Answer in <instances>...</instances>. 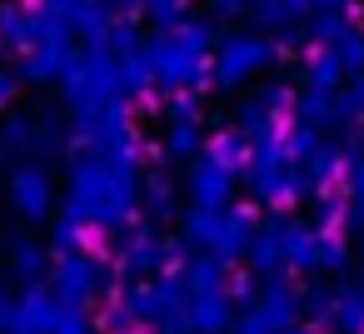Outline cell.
Here are the masks:
<instances>
[{
	"label": "cell",
	"instance_id": "cell-25",
	"mask_svg": "<svg viewBox=\"0 0 364 334\" xmlns=\"http://www.w3.org/2000/svg\"><path fill=\"white\" fill-rule=\"evenodd\" d=\"M145 200H150V210H155V215H170V205H175V200H170V180H165V175H155Z\"/></svg>",
	"mask_w": 364,
	"mask_h": 334
},
{
	"label": "cell",
	"instance_id": "cell-15",
	"mask_svg": "<svg viewBox=\"0 0 364 334\" xmlns=\"http://www.w3.org/2000/svg\"><path fill=\"white\" fill-rule=\"evenodd\" d=\"M329 50H334V60H339L344 80H349V75H364V26H349Z\"/></svg>",
	"mask_w": 364,
	"mask_h": 334
},
{
	"label": "cell",
	"instance_id": "cell-2",
	"mask_svg": "<svg viewBox=\"0 0 364 334\" xmlns=\"http://www.w3.org/2000/svg\"><path fill=\"white\" fill-rule=\"evenodd\" d=\"M269 65V36L259 31H220L215 55H210V85L240 90Z\"/></svg>",
	"mask_w": 364,
	"mask_h": 334
},
{
	"label": "cell",
	"instance_id": "cell-9",
	"mask_svg": "<svg viewBox=\"0 0 364 334\" xmlns=\"http://www.w3.org/2000/svg\"><path fill=\"white\" fill-rule=\"evenodd\" d=\"M190 190H195V205H200V210L225 205V195H230V170H220L215 160H200V165L190 170Z\"/></svg>",
	"mask_w": 364,
	"mask_h": 334
},
{
	"label": "cell",
	"instance_id": "cell-6",
	"mask_svg": "<svg viewBox=\"0 0 364 334\" xmlns=\"http://www.w3.org/2000/svg\"><path fill=\"white\" fill-rule=\"evenodd\" d=\"M65 26H70L75 41H85V50H105V36H110V26H115V11L105 6V0H80L75 16H70Z\"/></svg>",
	"mask_w": 364,
	"mask_h": 334
},
{
	"label": "cell",
	"instance_id": "cell-22",
	"mask_svg": "<svg viewBox=\"0 0 364 334\" xmlns=\"http://www.w3.org/2000/svg\"><path fill=\"white\" fill-rule=\"evenodd\" d=\"M334 170H339V155H334V145H314V150H309V175H314V180H329Z\"/></svg>",
	"mask_w": 364,
	"mask_h": 334
},
{
	"label": "cell",
	"instance_id": "cell-4",
	"mask_svg": "<svg viewBox=\"0 0 364 334\" xmlns=\"http://www.w3.org/2000/svg\"><path fill=\"white\" fill-rule=\"evenodd\" d=\"M75 135L90 140V145H110L120 135H130V105L115 95V100H100V105H80L75 110Z\"/></svg>",
	"mask_w": 364,
	"mask_h": 334
},
{
	"label": "cell",
	"instance_id": "cell-5",
	"mask_svg": "<svg viewBox=\"0 0 364 334\" xmlns=\"http://www.w3.org/2000/svg\"><path fill=\"white\" fill-rule=\"evenodd\" d=\"M50 200H55V190H50V175H46L41 165H21V170L11 175V205H16L26 220H46V215H50Z\"/></svg>",
	"mask_w": 364,
	"mask_h": 334
},
{
	"label": "cell",
	"instance_id": "cell-17",
	"mask_svg": "<svg viewBox=\"0 0 364 334\" xmlns=\"http://www.w3.org/2000/svg\"><path fill=\"white\" fill-rule=\"evenodd\" d=\"M0 41H6V50H26V45H31L26 6H11V0H0Z\"/></svg>",
	"mask_w": 364,
	"mask_h": 334
},
{
	"label": "cell",
	"instance_id": "cell-11",
	"mask_svg": "<svg viewBox=\"0 0 364 334\" xmlns=\"http://www.w3.org/2000/svg\"><path fill=\"white\" fill-rule=\"evenodd\" d=\"M304 85H314V90H339L344 85V70H339V60H334L329 45H309V55H304Z\"/></svg>",
	"mask_w": 364,
	"mask_h": 334
},
{
	"label": "cell",
	"instance_id": "cell-3",
	"mask_svg": "<svg viewBox=\"0 0 364 334\" xmlns=\"http://www.w3.org/2000/svg\"><path fill=\"white\" fill-rule=\"evenodd\" d=\"M60 95L65 105H100V100H115V55L110 50H85V55H70V65L60 70Z\"/></svg>",
	"mask_w": 364,
	"mask_h": 334
},
{
	"label": "cell",
	"instance_id": "cell-28",
	"mask_svg": "<svg viewBox=\"0 0 364 334\" xmlns=\"http://www.w3.org/2000/svg\"><path fill=\"white\" fill-rule=\"evenodd\" d=\"M284 6L294 11V21H309V0H284Z\"/></svg>",
	"mask_w": 364,
	"mask_h": 334
},
{
	"label": "cell",
	"instance_id": "cell-27",
	"mask_svg": "<svg viewBox=\"0 0 364 334\" xmlns=\"http://www.w3.org/2000/svg\"><path fill=\"white\" fill-rule=\"evenodd\" d=\"M319 220L334 225V220H339V200H324V205H319Z\"/></svg>",
	"mask_w": 364,
	"mask_h": 334
},
{
	"label": "cell",
	"instance_id": "cell-21",
	"mask_svg": "<svg viewBox=\"0 0 364 334\" xmlns=\"http://www.w3.org/2000/svg\"><path fill=\"white\" fill-rule=\"evenodd\" d=\"M195 145H200V130L195 125H170V135H165V150L170 155H190Z\"/></svg>",
	"mask_w": 364,
	"mask_h": 334
},
{
	"label": "cell",
	"instance_id": "cell-26",
	"mask_svg": "<svg viewBox=\"0 0 364 334\" xmlns=\"http://www.w3.org/2000/svg\"><path fill=\"white\" fill-rule=\"evenodd\" d=\"M16 95H21V75L16 70H0V110H11Z\"/></svg>",
	"mask_w": 364,
	"mask_h": 334
},
{
	"label": "cell",
	"instance_id": "cell-20",
	"mask_svg": "<svg viewBox=\"0 0 364 334\" xmlns=\"http://www.w3.org/2000/svg\"><path fill=\"white\" fill-rule=\"evenodd\" d=\"M60 145H65V130H60L55 120H36V150H41V155H55Z\"/></svg>",
	"mask_w": 364,
	"mask_h": 334
},
{
	"label": "cell",
	"instance_id": "cell-19",
	"mask_svg": "<svg viewBox=\"0 0 364 334\" xmlns=\"http://www.w3.org/2000/svg\"><path fill=\"white\" fill-rule=\"evenodd\" d=\"M140 45H145L140 26H135V21H125V16H115V26H110V36H105V50L120 60V55H135Z\"/></svg>",
	"mask_w": 364,
	"mask_h": 334
},
{
	"label": "cell",
	"instance_id": "cell-23",
	"mask_svg": "<svg viewBox=\"0 0 364 334\" xmlns=\"http://www.w3.org/2000/svg\"><path fill=\"white\" fill-rule=\"evenodd\" d=\"M41 269H46V254H41L36 244H16V274H21V279H36Z\"/></svg>",
	"mask_w": 364,
	"mask_h": 334
},
{
	"label": "cell",
	"instance_id": "cell-24",
	"mask_svg": "<svg viewBox=\"0 0 364 334\" xmlns=\"http://www.w3.org/2000/svg\"><path fill=\"white\" fill-rule=\"evenodd\" d=\"M250 6L255 0H210V21L220 26V21H240V16H250Z\"/></svg>",
	"mask_w": 364,
	"mask_h": 334
},
{
	"label": "cell",
	"instance_id": "cell-12",
	"mask_svg": "<svg viewBox=\"0 0 364 334\" xmlns=\"http://www.w3.org/2000/svg\"><path fill=\"white\" fill-rule=\"evenodd\" d=\"M31 150H36V120L11 115L6 125H0V160H21Z\"/></svg>",
	"mask_w": 364,
	"mask_h": 334
},
{
	"label": "cell",
	"instance_id": "cell-13",
	"mask_svg": "<svg viewBox=\"0 0 364 334\" xmlns=\"http://www.w3.org/2000/svg\"><path fill=\"white\" fill-rule=\"evenodd\" d=\"M294 110H299V120L314 130V125H334V90H314V85H304L299 95H294Z\"/></svg>",
	"mask_w": 364,
	"mask_h": 334
},
{
	"label": "cell",
	"instance_id": "cell-18",
	"mask_svg": "<svg viewBox=\"0 0 364 334\" xmlns=\"http://www.w3.org/2000/svg\"><path fill=\"white\" fill-rule=\"evenodd\" d=\"M155 31H175L185 16H190V0H145V11H140Z\"/></svg>",
	"mask_w": 364,
	"mask_h": 334
},
{
	"label": "cell",
	"instance_id": "cell-10",
	"mask_svg": "<svg viewBox=\"0 0 364 334\" xmlns=\"http://www.w3.org/2000/svg\"><path fill=\"white\" fill-rule=\"evenodd\" d=\"M55 289H60V299H70V304L90 299V294H95V264H90V259H65V264L55 269Z\"/></svg>",
	"mask_w": 364,
	"mask_h": 334
},
{
	"label": "cell",
	"instance_id": "cell-14",
	"mask_svg": "<svg viewBox=\"0 0 364 334\" xmlns=\"http://www.w3.org/2000/svg\"><path fill=\"white\" fill-rule=\"evenodd\" d=\"M210 160H215L220 170L245 165V160H250V135H240V130H220V135L210 140Z\"/></svg>",
	"mask_w": 364,
	"mask_h": 334
},
{
	"label": "cell",
	"instance_id": "cell-1",
	"mask_svg": "<svg viewBox=\"0 0 364 334\" xmlns=\"http://www.w3.org/2000/svg\"><path fill=\"white\" fill-rule=\"evenodd\" d=\"M220 26L210 16H185L175 31H155L145 36V60L155 70V85L170 95H200L210 85V55H215Z\"/></svg>",
	"mask_w": 364,
	"mask_h": 334
},
{
	"label": "cell",
	"instance_id": "cell-7",
	"mask_svg": "<svg viewBox=\"0 0 364 334\" xmlns=\"http://www.w3.org/2000/svg\"><path fill=\"white\" fill-rule=\"evenodd\" d=\"M349 26H364V6H354V0H344L339 11H309L304 36H309V45H334Z\"/></svg>",
	"mask_w": 364,
	"mask_h": 334
},
{
	"label": "cell",
	"instance_id": "cell-31",
	"mask_svg": "<svg viewBox=\"0 0 364 334\" xmlns=\"http://www.w3.org/2000/svg\"><path fill=\"white\" fill-rule=\"evenodd\" d=\"M294 334H299V329H294Z\"/></svg>",
	"mask_w": 364,
	"mask_h": 334
},
{
	"label": "cell",
	"instance_id": "cell-30",
	"mask_svg": "<svg viewBox=\"0 0 364 334\" xmlns=\"http://www.w3.org/2000/svg\"><path fill=\"white\" fill-rule=\"evenodd\" d=\"M6 55H11V50H6V41H0V70H6Z\"/></svg>",
	"mask_w": 364,
	"mask_h": 334
},
{
	"label": "cell",
	"instance_id": "cell-29",
	"mask_svg": "<svg viewBox=\"0 0 364 334\" xmlns=\"http://www.w3.org/2000/svg\"><path fill=\"white\" fill-rule=\"evenodd\" d=\"M344 0H309V11H339Z\"/></svg>",
	"mask_w": 364,
	"mask_h": 334
},
{
	"label": "cell",
	"instance_id": "cell-16",
	"mask_svg": "<svg viewBox=\"0 0 364 334\" xmlns=\"http://www.w3.org/2000/svg\"><path fill=\"white\" fill-rule=\"evenodd\" d=\"M364 120V75H349L334 90V125H354Z\"/></svg>",
	"mask_w": 364,
	"mask_h": 334
},
{
	"label": "cell",
	"instance_id": "cell-8",
	"mask_svg": "<svg viewBox=\"0 0 364 334\" xmlns=\"http://www.w3.org/2000/svg\"><path fill=\"white\" fill-rule=\"evenodd\" d=\"M115 90H120L125 100H145V95L155 90V70H150L145 50H135V55H120V60H115Z\"/></svg>",
	"mask_w": 364,
	"mask_h": 334
}]
</instances>
